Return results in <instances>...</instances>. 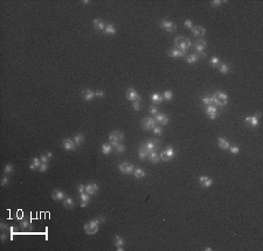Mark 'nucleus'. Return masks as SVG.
Wrapping results in <instances>:
<instances>
[{
  "mask_svg": "<svg viewBox=\"0 0 263 251\" xmlns=\"http://www.w3.org/2000/svg\"><path fill=\"white\" fill-rule=\"evenodd\" d=\"M154 120L156 122H158L159 124H162V125H167L168 124V117L165 115V113H157L156 116H154Z\"/></svg>",
  "mask_w": 263,
  "mask_h": 251,
  "instance_id": "6ab92c4d",
  "label": "nucleus"
},
{
  "mask_svg": "<svg viewBox=\"0 0 263 251\" xmlns=\"http://www.w3.org/2000/svg\"><path fill=\"white\" fill-rule=\"evenodd\" d=\"M52 197H53V200H55V201H62V200L66 199L65 193H63L61 189H54L53 193H52Z\"/></svg>",
  "mask_w": 263,
  "mask_h": 251,
  "instance_id": "a211bd4d",
  "label": "nucleus"
},
{
  "mask_svg": "<svg viewBox=\"0 0 263 251\" xmlns=\"http://www.w3.org/2000/svg\"><path fill=\"white\" fill-rule=\"evenodd\" d=\"M47 168H48V164H41V166H40L39 171H40L41 173H45V172L47 171Z\"/></svg>",
  "mask_w": 263,
  "mask_h": 251,
  "instance_id": "603ef678",
  "label": "nucleus"
},
{
  "mask_svg": "<svg viewBox=\"0 0 263 251\" xmlns=\"http://www.w3.org/2000/svg\"><path fill=\"white\" fill-rule=\"evenodd\" d=\"M199 184H200L202 187L208 188V187H211V186L213 185V180H212L211 178H208V176H200V178H199Z\"/></svg>",
  "mask_w": 263,
  "mask_h": 251,
  "instance_id": "aec40b11",
  "label": "nucleus"
},
{
  "mask_svg": "<svg viewBox=\"0 0 263 251\" xmlns=\"http://www.w3.org/2000/svg\"><path fill=\"white\" fill-rule=\"evenodd\" d=\"M218 145H219V147L221 150H228V147L230 146L229 141L226 138H222V137L218 138Z\"/></svg>",
  "mask_w": 263,
  "mask_h": 251,
  "instance_id": "b1692460",
  "label": "nucleus"
},
{
  "mask_svg": "<svg viewBox=\"0 0 263 251\" xmlns=\"http://www.w3.org/2000/svg\"><path fill=\"white\" fill-rule=\"evenodd\" d=\"M20 227L22 228V229H28L29 227H31V222L28 220H22L20 222Z\"/></svg>",
  "mask_w": 263,
  "mask_h": 251,
  "instance_id": "79ce46f5",
  "label": "nucleus"
},
{
  "mask_svg": "<svg viewBox=\"0 0 263 251\" xmlns=\"http://www.w3.org/2000/svg\"><path fill=\"white\" fill-rule=\"evenodd\" d=\"M228 150L230 151V153H231V154H234V156L239 154V152H240L239 146H229V147H228Z\"/></svg>",
  "mask_w": 263,
  "mask_h": 251,
  "instance_id": "c03bdc74",
  "label": "nucleus"
},
{
  "mask_svg": "<svg viewBox=\"0 0 263 251\" xmlns=\"http://www.w3.org/2000/svg\"><path fill=\"white\" fill-rule=\"evenodd\" d=\"M93 25H94V28H95V29L101 31V32H104L105 26H106V24H105L102 19H95V20L93 21Z\"/></svg>",
  "mask_w": 263,
  "mask_h": 251,
  "instance_id": "412c9836",
  "label": "nucleus"
},
{
  "mask_svg": "<svg viewBox=\"0 0 263 251\" xmlns=\"http://www.w3.org/2000/svg\"><path fill=\"white\" fill-rule=\"evenodd\" d=\"M114 147H115V151H116L117 153H123V152L125 151V146L122 145V144H119V143H118L116 146H114Z\"/></svg>",
  "mask_w": 263,
  "mask_h": 251,
  "instance_id": "ea45409f",
  "label": "nucleus"
},
{
  "mask_svg": "<svg viewBox=\"0 0 263 251\" xmlns=\"http://www.w3.org/2000/svg\"><path fill=\"white\" fill-rule=\"evenodd\" d=\"M0 229H1L2 231H5V230L8 229V227H7V224H6L5 222H1V223H0Z\"/></svg>",
  "mask_w": 263,
  "mask_h": 251,
  "instance_id": "6e6d98bb",
  "label": "nucleus"
},
{
  "mask_svg": "<svg viewBox=\"0 0 263 251\" xmlns=\"http://www.w3.org/2000/svg\"><path fill=\"white\" fill-rule=\"evenodd\" d=\"M151 162H153V164H157V162H159L160 161V156L157 153V151H152L151 153H150V156L147 158Z\"/></svg>",
  "mask_w": 263,
  "mask_h": 251,
  "instance_id": "cd10ccee",
  "label": "nucleus"
},
{
  "mask_svg": "<svg viewBox=\"0 0 263 251\" xmlns=\"http://www.w3.org/2000/svg\"><path fill=\"white\" fill-rule=\"evenodd\" d=\"M90 196L91 195H89V194H87V193H82V194H80V199H81V208H86L87 206H88V203L90 202Z\"/></svg>",
  "mask_w": 263,
  "mask_h": 251,
  "instance_id": "4be33fe9",
  "label": "nucleus"
},
{
  "mask_svg": "<svg viewBox=\"0 0 263 251\" xmlns=\"http://www.w3.org/2000/svg\"><path fill=\"white\" fill-rule=\"evenodd\" d=\"M5 174L6 175H9V174H12L13 173V165L12 164H7L6 166H5Z\"/></svg>",
  "mask_w": 263,
  "mask_h": 251,
  "instance_id": "58836bf2",
  "label": "nucleus"
},
{
  "mask_svg": "<svg viewBox=\"0 0 263 251\" xmlns=\"http://www.w3.org/2000/svg\"><path fill=\"white\" fill-rule=\"evenodd\" d=\"M124 243H125V241H124L123 237H121L119 235H115V237H114V244H115V247L117 248V250L118 251L124 250V248H123Z\"/></svg>",
  "mask_w": 263,
  "mask_h": 251,
  "instance_id": "dca6fc26",
  "label": "nucleus"
},
{
  "mask_svg": "<svg viewBox=\"0 0 263 251\" xmlns=\"http://www.w3.org/2000/svg\"><path fill=\"white\" fill-rule=\"evenodd\" d=\"M152 131H153V133H154L156 136H162V134H163V128H162L160 126H154V127L152 128Z\"/></svg>",
  "mask_w": 263,
  "mask_h": 251,
  "instance_id": "37998d69",
  "label": "nucleus"
},
{
  "mask_svg": "<svg viewBox=\"0 0 263 251\" xmlns=\"http://www.w3.org/2000/svg\"><path fill=\"white\" fill-rule=\"evenodd\" d=\"M150 151H147L144 146H142L140 145V147L138 148V157H139V159L140 160H145V159H147L149 158V156H150Z\"/></svg>",
  "mask_w": 263,
  "mask_h": 251,
  "instance_id": "5701e85b",
  "label": "nucleus"
},
{
  "mask_svg": "<svg viewBox=\"0 0 263 251\" xmlns=\"http://www.w3.org/2000/svg\"><path fill=\"white\" fill-rule=\"evenodd\" d=\"M160 160H163V161H170V160H172L174 156H175V153H174V150L170 146V147H167L165 151H163L160 154Z\"/></svg>",
  "mask_w": 263,
  "mask_h": 251,
  "instance_id": "0eeeda50",
  "label": "nucleus"
},
{
  "mask_svg": "<svg viewBox=\"0 0 263 251\" xmlns=\"http://www.w3.org/2000/svg\"><path fill=\"white\" fill-rule=\"evenodd\" d=\"M104 91H102V90H96L95 91V97H104Z\"/></svg>",
  "mask_w": 263,
  "mask_h": 251,
  "instance_id": "5fc2aeb1",
  "label": "nucleus"
},
{
  "mask_svg": "<svg viewBox=\"0 0 263 251\" xmlns=\"http://www.w3.org/2000/svg\"><path fill=\"white\" fill-rule=\"evenodd\" d=\"M6 238H7V235H6L5 232H2V234H1V242H5Z\"/></svg>",
  "mask_w": 263,
  "mask_h": 251,
  "instance_id": "13d9d810",
  "label": "nucleus"
},
{
  "mask_svg": "<svg viewBox=\"0 0 263 251\" xmlns=\"http://www.w3.org/2000/svg\"><path fill=\"white\" fill-rule=\"evenodd\" d=\"M41 160H40V158L35 157L33 158V160H32V162L29 164V169L31 171H35V169H39L40 168V166H41Z\"/></svg>",
  "mask_w": 263,
  "mask_h": 251,
  "instance_id": "a878e982",
  "label": "nucleus"
},
{
  "mask_svg": "<svg viewBox=\"0 0 263 251\" xmlns=\"http://www.w3.org/2000/svg\"><path fill=\"white\" fill-rule=\"evenodd\" d=\"M118 168L124 174H130V173H133V171H134V166L130 162H121L118 165Z\"/></svg>",
  "mask_w": 263,
  "mask_h": 251,
  "instance_id": "9b49d317",
  "label": "nucleus"
},
{
  "mask_svg": "<svg viewBox=\"0 0 263 251\" xmlns=\"http://www.w3.org/2000/svg\"><path fill=\"white\" fill-rule=\"evenodd\" d=\"M132 108L134 111H139L140 110V100H134L132 102Z\"/></svg>",
  "mask_w": 263,
  "mask_h": 251,
  "instance_id": "a18cd8bd",
  "label": "nucleus"
},
{
  "mask_svg": "<svg viewBox=\"0 0 263 251\" xmlns=\"http://www.w3.org/2000/svg\"><path fill=\"white\" fill-rule=\"evenodd\" d=\"M77 191H78L80 194L86 193V186H84V185H82V184H78V186H77Z\"/></svg>",
  "mask_w": 263,
  "mask_h": 251,
  "instance_id": "09e8293b",
  "label": "nucleus"
},
{
  "mask_svg": "<svg viewBox=\"0 0 263 251\" xmlns=\"http://www.w3.org/2000/svg\"><path fill=\"white\" fill-rule=\"evenodd\" d=\"M62 145H63V148H65L66 151H74V150L77 147V145H76L75 141H74V139H70V138H66V139L63 140Z\"/></svg>",
  "mask_w": 263,
  "mask_h": 251,
  "instance_id": "f8f14e48",
  "label": "nucleus"
},
{
  "mask_svg": "<svg viewBox=\"0 0 263 251\" xmlns=\"http://www.w3.org/2000/svg\"><path fill=\"white\" fill-rule=\"evenodd\" d=\"M159 26L165 29L166 32H168V33H172V32L175 31V28H177V25L173 22V21H168V20H162L160 22H159Z\"/></svg>",
  "mask_w": 263,
  "mask_h": 251,
  "instance_id": "6e6552de",
  "label": "nucleus"
},
{
  "mask_svg": "<svg viewBox=\"0 0 263 251\" xmlns=\"http://www.w3.org/2000/svg\"><path fill=\"white\" fill-rule=\"evenodd\" d=\"M46 156H47V157L50 159V158L53 157V153H52V152H47V153H46Z\"/></svg>",
  "mask_w": 263,
  "mask_h": 251,
  "instance_id": "bf43d9fd",
  "label": "nucleus"
},
{
  "mask_svg": "<svg viewBox=\"0 0 263 251\" xmlns=\"http://www.w3.org/2000/svg\"><path fill=\"white\" fill-rule=\"evenodd\" d=\"M206 47H207V42L205 40H202V39H198L197 42L194 43L195 52H198V54H200L201 56H205V53L203 52H205Z\"/></svg>",
  "mask_w": 263,
  "mask_h": 251,
  "instance_id": "423d86ee",
  "label": "nucleus"
},
{
  "mask_svg": "<svg viewBox=\"0 0 263 251\" xmlns=\"http://www.w3.org/2000/svg\"><path fill=\"white\" fill-rule=\"evenodd\" d=\"M168 56L173 57V59H178V57H186V52H183V50H179L177 48H173L171 50H168Z\"/></svg>",
  "mask_w": 263,
  "mask_h": 251,
  "instance_id": "ddd939ff",
  "label": "nucleus"
},
{
  "mask_svg": "<svg viewBox=\"0 0 263 251\" xmlns=\"http://www.w3.org/2000/svg\"><path fill=\"white\" fill-rule=\"evenodd\" d=\"M83 140H84V136H83L82 133H76V134L74 136V141H75V144H76L77 146H80V145L83 143Z\"/></svg>",
  "mask_w": 263,
  "mask_h": 251,
  "instance_id": "f704fd0d",
  "label": "nucleus"
},
{
  "mask_svg": "<svg viewBox=\"0 0 263 251\" xmlns=\"http://www.w3.org/2000/svg\"><path fill=\"white\" fill-rule=\"evenodd\" d=\"M82 96H83V98H84L87 102H90V100L95 97V91H93V90H90V89H84V90L82 91Z\"/></svg>",
  "mask_w": 263,
  "mask_h": 251,
  "instance_id": "393cba45",
  "label": "nucleus"
},
{
  "mask_svg": "<svg viewBox=\"0 0 263 251\" xmlns=\"http://www.w3.org/2000/svg\"><path fill=\"white\" fill-rule=\"evenodd\" d=\"M40 160H41V162L42 164H48V160H49V158L46 156V153L45 154H42L41 157H40Z\"/></svg>",
  "mask_w": 263,
  "mask_h": 251,
  "instance_id": "864d4df0",
  "label": "nucleus"
},
{
  "mask_svg": "<svg viewBox=\"0 0 263 251\" xmlns=\"http://www.w3.org/2000/svg\"><path fill=\"white\" fill-rule=\"evenodd\" d=\"M159 140L158 139H149L147 141H145V143H143L142 144V146H144L147 151H150V152H152V151H157V148L159 147Z\"/></svg>",
  "mask_w": 263,
  "mask_h": 251,
  "instance_id": "39448f33",
  "label": "nucleus"
},
{
  "mask_svg": "<svg viewBox=\"0 0 263 251\" xmlns=\"http://www.w3.org/2000/svg\"><path fill=\"white\" fill-rule=\"evenodd\" d=\"M123 139H124V133H122L121 131H114L109 134V140L112 146H116Z\"/></svg>",
  "mask_w": 263,
  "mask_h": 251,
  "instance_id": "20e7f679",
  "label": "nucleus"
},
{
  "mask_svg": "<svg viewBox=\"0 0 263 251\" xmlns=\"http://www.w3.org/2000/svg\"><path fill=\"white\" fill-rule=\"evenodd\" d=\"M156 120H154V118H152V117H145L143 120H142V127L144 128V130H146V131H149V130H152L154 126H156Z\"/></svg>",
  "mask_w": 263,
  "mask_h": 251,
  "instance_id": "1a4fd4ad",
  "label": "nucleus"
},
{
  "mask_svg": "<svg viewBox=\"0 0 263 251\" xmlns=\"http://www.w3.org/2000/svg\"><path fill=\"white\" fill-rule=\"evenodd\" d=\"M133 175H134L137 179H143V178L146 176V173H145V171L142 169V168H134V171H133Z\"/></svg>",
  "mask_w": 263,
  "mask_h": 251,
  "instance_id": "c85d7f7f",
  "label": "nucleus"
},
{
  "mask_svg": "<svg viewBox=\"0 0 263 251\" xmlns=\"http://www.w3.org/2000/svg\"><path fill=\"white\" fill-rule=\"evenodd\" d=\"M149 111H150V113H151V115L156 116V115L158 113V108H157L156 105H151V106H150V109H149Z\"/></svg>",
  "mask_w": 263,
  "mask_h": 251,
  "instance_id": "de8ad7c7",
  "label": "nucleus"
},
{
  "mask_svg": "<svg viewBox=\"0 0 263 251\" xmlns=\"http://www.w3.org/2000/svg\"><path fill=\"white\" fill-rule=\"evenodd\" d=\"M198 60H199V56H198L197 54H190V55L186 56V62L188 63V64H194Z\"/></svg>",
  "mask_w": 263,
  "mask_h": 251,
  "instance_id": "72a5a7b5",
  "label": "nucleus"
},
{
  "mask_svg": "<svg viewBox=\"0 0 263 251\" xmlns=\"http://www.w3.org/2000/svg\"><path fill=\"white\" fill-rule=\"evenodd\" d=\"M191 31H192V34H193L197 39H200V37H202V36H205V34H206V29H205L202 26H193Z\"/></svg>",
  "mask_w": 263,
  "mask_h": 251,
  "instance_id": "2eb2a0df",
  "label": "nucleus"
},
{
  "mask_svg": "<svg viewBox=\"0 0 263 251\" xmlns=\"http://www.w3.org/2000/svg\"><path fill=\"white\" fill-rule=\"evenodd\" d=\"M174 46L177 49L179 50H183V52H186L188 48L192 47V41L185 36H178L174 39Z\"/></svg>",
  "mask_w": 263,
  "mask_h": 251,
  "instance_id": "f03ea898",
  "label": "nucleus"
},
{
  "mask_svg": "<svg viewBox=\"0 0 263 251\" xmlns=\"http://www.w3.org/2000/svg\"><path fill=\"white\" fill-rule=\"evenodd\" d=\"M74 200H73V197H66L65 200H63V206L66 207L67 209H71L73 207H74Z\"/></svg>",
  "mask_w": 263,
  "mask_h": 251,
  "instance_id": "c9c22d12",
  "label": "nucleus"
},
{
  "mask_svg": "<svg viewBox=\"0 0 263 251\" xmlns=\"http://www.w3.org/2000/svg\"><path fill=\"white\" fill-rule=\"evenodd\" d=\"M209 63H211V65L212 67H214V68H216L219 64H220V59L219 57H212L211 59V61H209Z\"/></svg>",
  "mask_w": 263,
  "mask_h": 251,
  "instance_id": "a19ab883",
  "label": "nucleus"
},
{
  "mask_svg": "<svg viewBox=\"0 0 263 251\" xmlns=\"http://www.w3.org/2000/svg\"><path fill=\"white\" fill-rule=\"evenodd\" d=\"M205 113L209 119H215L218 117V108L215 105H207L205 109Z\"/></svg>",
  "mask_w": 263,
  "mask_h": 251,
  "instance_id": "9d476101",
  "label": "nucleus"
},
{
  "mask_svg": "<svg viewBox=\"0 0 263 251\" xmlns=\"http://www.w3.org/2000/svg\"><path fill=\"white\" fill-rule=\"evenodd\" d=\"M218 69H219V71H220L221 74H223V75H226V74L229 72V65L226 64V63H220V64L218 65Z\"/></svg>",
  "mask_w": 263,
  "mask_h": 251,
  "instance_id": "2f4dec72",
  "label": "nucleus"
},
{
  "mask_svg": "<svg viewBox=\"0 0 263 251\" xmlns=\"http://www.w3.org/2000/svg\"><path fill=\"white\" fill-rule=\"evenodd\" d=\"M1 186H7L8 184H9V179H8V176H4L2 179H1Z\"/></svg>",
  "mask_w": 263,
  "mask_h": 251,
  "instance_id": "8fccbe9b",
  "label": "nucleus"
},
{
  "mask_svg": "<svg viewBox=\"0 0 263 251\" xmlns=\"http://www.w3.org/2000/svg\"><path fill=\"white\" fill-rule=\"evenodd\" d=\"M184 26H185L186 28H190V29H192V27H193V24H192V21H191V20H185V22H184Z\"/></svg>",
  "mask_w": 263,
  "mask_h": 251,
  "instance_id": "3c124183",
  "label": "nucleus"
},
{
  "mask_svg": "<svg viewBox=\"0 0 263 251\" xmlns=\"http://www.w3.org/2000/svg\"><path fill=\"white\" fill-rule=\"evenodd\" d=\"M212 97H213L215 106H225L228 103V96H227V94H225L222 91H216Z\"/></svg>",
  "mask_w": 263,
  "mask_h": 251,
  "instance_id": "7ed1b4c3",
  "label": "nucleus"
},
{
  "mask_svg": "<svg viewBox=\"0 0 263 251\" xmlns=\"http://www.w3.org/2000/svg\"><path fill=\"white\" fill-rule=\"evenodd\" d=\"M246 123L249 124L252 127H257L259 126V118H256L255 116H249L246 118Z\"/></svg>",
  "mask_w": 263,
  "mask_h": 251,
  "instance_id": "bb28decb",
  "label": "nucleus"
},
{
  "mask_svg": "<svg viewBox=\"0 0 263 251\" xmlns=\"http://www.w3.org/2000/svg\"><path fill=\"white\" fill-rule=\"evenodd\" d=\"M205 250H206V251H211V250H212V248H205Z\"/></svg>",
  "mask_w": 263,
  "mask_h": 251,
  "instance_id": "680f3d73",
  "label": "nucleus"
},
{
  "mask_svg": "<svg viewBox=\"0 0 263 251\" xmlns=\"http://www.w3.org/2000/svg\"><path fill=\"white\" fill-rule=\"evenodd\" d=\"M163 96V98H164V100H172V98H173V93L171 91V90H166L164 91V94L162 95Z\"/></svg>",
  "mask_w": 263,
  "mask_h": 251,
  "instance_id": "4c0bfd02",
  "label": "nucleus"
},
{
  "mask_svg": "<svg viewBox=\"0 0 263 251\" xmlns=\"http://www.w3.org/2000/svg\"><path fill=\"white\" fill-rule=\"evenodd\" d=\"M89 2H90L89 0H83V4H89Z\"/></svg>",
  "mask_w": 263,
  "mask_h": 251,
  "instance_id": "052dcab7",
  "label": "nucleus"
},
{
  "mask_svg": "<svg viewBox=\"0 0 263 251\" xmlns=\"http://www.w3.org/2000/svg\"><path fill=\"white\" fill-rule=\"evenodd\" d=\"M101 150H102V153H103V154H110L111 151H112V145H111V144H105V143H104V144L102 145V148H101Z\"/></svg>",
  "mask_w": 263,
  "mask_h": 251,
  "instance_id": "473e14b6",
  "label": "nucleus"
},
{
  "mask_svg": "<svg viewBox=\"0 0 263 251\" xmlns=\"http://www.w3.org/2000/svg\"><path fill=\"white\" fill-rule=\"evenodd\" d=\"M104 34H106V35H115L116 34V28L111 24H106L105 29H104Z\"/></svg>",
  "mask_w": 263,
  "mask_h": 251,
  "instance_id": "7c9ffc66",
  "label": "nucleus"
},
{
  "mask_svg": "<svg viewBox=\"0 0 263 251\" xmlns=\"http://www.w3.org/2000/svg\"><path fill=\"white\" fill-rule=\"evenodd\" d=\"M98 185L97 184H93V182H90V184H88L87 186H86V193L87 194H89V195H95L97 191H98Z\"/></svg>",
  "mask_w": 263,
  "mask_h": 251,
  "instance_id": "f3484780",
  "label": "nucleus"
},
{
  "mask_svg": "<svg viewBox=\"0 0 263 251\" xmlns=\"http://www.w3.org/2000/svg\"><path fill=\"white\" fill-rule=\"evenodd\" d=\"M151 100H152L154 104H160V103L164 100V98H163V96H162V95L154 93V94L151 95Z\"/></svg>",
  "mask_w": 263,
  "mask_h": 251,
  "instance_id": "c756f323",
  "label": "nucleus"
},
{
  "mask_svg": "<svg viewBox=\"0 0 263 251\" xmlns=\"http://www.w3.org/2000/svg\"><path fill=\"white\" fill-rule=\"evenodd\" d=\"M223 2H226V1H221V0H213V1H211V5H212V7H220V6H221V4H223Z\"/></svg>",
  "mask_w": 263,
  "mask_h": 251,
  "instance_id": "49530a36",
  "label": "nucleus"
},
{
  "mask_svg": "<svg viewBox=\"0 0 263 251\" xmlns=\"http://www.w3.org/2000/svg\"><path fill=\"white\" fill-rule=\"evenodd\" d=\"M202 103L207 106V105H214V100H213V97L212 96H205L202 97Z\"/></svg>",
  "mask_w": 263,
  "mask_h": 251,
  "instance_id": "e433bc0d",
  "label": "nucleus"
},
{
  "mask_svg": "<svg viewBox=\"0 0 263 251\" xmlns=\"http://www.w3.org/2000/svg\"><path fill=\"white\" fill-rule=\"evenodd\" d=\"M126 98L130 102H134V100H140V96L138 95V93L133 89V88H129L126 91Z\"/></svg>",
  "mask_w": 263,
  "mask_h": 251,
  "instance_id": "4468645a",
  "label": "nucleus"
},
{
  "mask_svg": "<svg viewBox=\"0 0 263 251\" xmlns=\"http://www.w3.org/2000/svg\"><path fill=\"white\" fill-rule=\"evenodd\" d=\"M104 221H105V217L99 216V217L95 219V220L86 223V224H84V231H86L88 235H95V234L98 231L99 225H101L102 223H104Z\"/></svg>",
  "mask_w": 263,
  "mask_h": 251,
  "instance_id": "f257e3e1",
  "label": "nucleus"
},
{
  "mask_svg": "<svg viewBox=\"0 0 263 251\" xmlns=\"http://www.w3.org/2000/svg\"><path fill=\"white\" fill-rule=\"evenodd\" d=\"M8 231L11 234V240H13V232H14V227H8Z\"/></svg>",
  "mask_w": 263,
  "mask_h": 251,
  "instance_id": "4d7b16f0",
  "label": "nucleus"
}]
</instances>
